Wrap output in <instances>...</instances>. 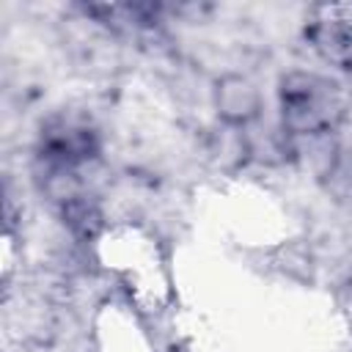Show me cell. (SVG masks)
Wrapping results in <instances>:
<instances>
[{"label":"cell","instance_id":"obj_1","mask_svg":"<svg viewBox=\"0 0 352 352\" xmlns=\"http://www.w3.org/2000/svg\"><path fill=\"white\" fill-rule=\"evenodd\" d=\"M283 126L300 135H319L330 129L341 116L338 88L319 74H289L280 85Z\"/></svg>","mask_w":352,"mask_h":352},{"label":"cell","instance_id":"obj_2","mask_svg":"<svg viewBox=\"0 0 352 352\" xmlns=\"http://www.w3.org/2000/svg\"><path fill=\"white\" fill-rule=\"evenodd\" d=\"M217 99H220V107L228 118H248L256 110V91H253L250 82H245L239 77L223 82Z\"/></svg>","mask_w":352,"mask_h":352}]
</instances>
